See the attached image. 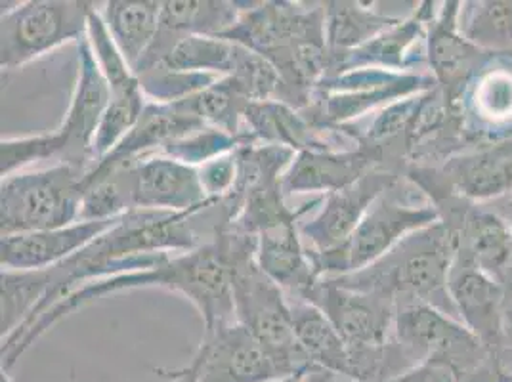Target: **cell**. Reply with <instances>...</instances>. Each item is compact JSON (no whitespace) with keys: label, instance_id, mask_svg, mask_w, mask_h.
<instances>
[{"label":"cell","instance_id":"cell-1","mask_svg":"<svg viewBox=\"0 0 512 382\" xmlns=\"http://www.w3.org/2000/svg\"><path fill=\"white\" fill-rule=\"evenodd\" d=\"M165 289L180 293L197 308L203 319V333L214 331L222 325L234 323V295H232V268L228 258V230L216 235V239L188 253L165 256L161 262L146 270L106 277L88 283L79 291L50 308L37 319L20 339L2 346V369L10 371L23 354L79 308L115 293L136 289Z\"/></svg>","mask_w":512,"mask_h":382},{"label":"cell","instance_id":"cell-2","mask_svg":"<svg viewBox=\"0 0 512 382\" xmlns=\"http://www.w3.org/2000/svg\"><path fill=\"white\" fill-rule=\"evenodd\" d=\"M222 39L253 50L274 65L287 88L285 104L304 111L329 75L323 2H245Z\"/></svg>","mask_w":512,"mask_h":382},{"label":"cell","instance_id":"cell-3","mask_svg":"<svg viewBox=\"0 0 512 382\" xmlns=\"http://www.w3.org/2000/svg\"><path fill=\"white\" fill-rule=\"evenodd\" d=\"M77 48L79 71L71 104L62 125L52 132L2 138V176L22 172L43 161H54V165H71L83 172L94 167V138L109 104V88L94 58L88 37H83L77 43Z\"/></svg>","mask_w":512,"mask_h":382},{"label":"cell","instance_id":"cell-4","mask_svg":"<svg viewBox=\"0 0 512 382\" xmlns=\"http://www.w3.org/2000/svg\"><path fill=\"white\" fill-rule=\"evenodd\" d=\"M455 253L457 237L438 220L407 235L392 251L360 272L325 279L356 291L384 293L396 300H421L461 321L448 289Z\"/></svg>","mask_w":512,"mask_h":382},{"label":"cell","instance_id":"cell-5","mask_svg":"<svg viewBox=\"0 0 512 382\" xmlns=\"http://www.w3.org/2000/svg\"><path fill=\"white\" fill-rule=\"evenodd\" d=\"M235 321L243 325L289 377H308L312 365L295 337L289 298L256 262V237L228 230Z\"/></svg>","mask_w":512,"mask_h":382},{"label":"cell","instance_id":"cell-6","mask_svg":"<svg viewBox=\"0 0 512 382\" xmlns=\"http://www.w3.org/2000/svg\"><path fill=\"white\" fill-rule=\"evenodd\" d=\"M438 220L434 203L404 176L373 203L344 245L329 253H308L321 279L354 274L383 258L407 235Z\"/></svg>","mask_w":512,"mask_h":382},{"label":"cell","instance_id":"cell-7","mask_svg":"<svg viewBox=\"0 0 512 382\" xmlns=\"http://www.w3.org/2000/svg\"><path fill=\"white\" fill-rule=\"evenodd\" d=\"M85 174L60 163L4 176L0 182V235L46 232L79 222Z\"/></svg>","mask_w":512,"mask_h":382},{"label":"cell","instance_id":"cell-8","mask_svg":"<svg viewBox=\"0 0 512 382\" xmlns=\"http://www.w3.org/2000/svg\"><path fill=\"white\" fill-rule=\"evenodd\" d=\"M0 67L18 71L67 43L86 37L90 14L100 2L29 0L2 2Z\"/></svg>","mask_w":512,"mask_h":382},{"label":"cell","instance_id":"cell-9","mask_svg":"<svg viewBox=\"0 0 512 382\" xmlns=\"http://www.w3.org/2000/svg\"><path fill=\"white\" fill-rule=\"evenodd\" d=\"M436 86L428 73H396L384 69H354L325 79L302 113L318 127L358 125L383 107Z\"/></svg>","mask_w":512,"mask_h":382},{"label":"cell","instance_id":"cell-10","mask_svg":"<svg viewBox=\"0 0 512 382\" xmlns=\"http://www.w3.org/2000/svg\"><path fill=\"white\" fill-rule=\"evenodd\" d=\"M404 176L430 201L455 195L488 205L512 193V136L472 146L438 167H409Z\"/></svg>","mask_w":512,"mask_h":382},{"label":"cell","instance_id":"cell-11","mask_svg":"<svg viewBox=\"0 0 512 382\" xmlns=\"http://www.w3.org/2000/svg\"><path fill=\"white\" fill-rule=\"evenodd\" d=\"M318 306L339 331L350 354H363L386 346L394 337L396 298L377 291H356L320 279L304 298Z\"/></svg>","mask_w":512,"mask_h":382},{"label":"cell","instance_id":"cell-12","mask_svg":"<svg viewBox=\"0 0 512 382\" xmlns=\"http://www.w3.org/2000/svg\"><path fill=\"white\" fill-rule=\"evenodd\" d=\"M440 220L457 237V251L499 283L512 272V230L488 205H476L455 195L432 201Z\"/></svg>","mask_w":512,"mask_h":382},{"label":"cell","instance_id":"cell-13","mask_svg":"<svg viewBox=\"0 0 512 382\" xmlns=\"http://www.w3.org/2000/svg\"><path fill=\"white\" fill-rule=\"evenodd\" d=\"M404 176L394 170L375 169L344 190L323 195L310 220H300L299 230L310 253L339 249L360 226L373 203Z\"/></svg>","mask_w":512,"mask_h":382},{"label":"cell","instance_id":"cell-14","mask_svg":"<svg viewBox=\"0 0 512 382\" xmlns=\"http://www.w3.org/2000/svg\"><path fill=\"white\" fill-rule=\"evenodd\" d=\"M195 356L199 358V382L289 379L276 358L237 321L203 333Z\"/></svg>","mask_w":512,"mask_h":382},{"label":"cell","instance_id":"cell-15","mask_svg":"<svg viewBox=\"0 0 512 382\" xmlns=\"http://www.w3.org/2000/svg\"><path fill=\"white\" fill-rule=\"evenodd\" d=\"M453 109L474 146L512 136V56H490Z\"/></svg>","mask_w":512,"mask_h":382},{"label":"cell","instance_id":"cell-16","mask_svg":"<svg viewBox=\"0 0 512 382\" xmlns=\"http://www.w3.org/2000/svg\"><path fill=\"white\" fill-rule=\"evenodd\" d=\"M245 144L300 151H344L360 144L346 128L318 127L302 111L281 102H251L243 117Z\"/></svg>","mask_w":512,"mask_h":382},{"label":"cell","instance_id":"cell-17","mask_svg":"<svg viewBox=\"0 0 512 382\" xmlns=\"http://www.w3.org/2000/svg\"><path fill=\"white\" fill-rule=\"evenodd\" d=\"M245 2L237 0H165L155 41L134 75H142L161 64L178 43L192 35L222 37L239 20Z\"/></svg>","mask_w":512,"mask_h":382},{"label":"cell","instance_id":"cell-18","mask_svg":"<svg viewBox=\"0 0 512 382\" xmlns=\"http://www.w3.org/2000/svg\"><path fill=\"white\" fill-rule=\"evenodd\" d=\"M461 2H438L427 25L428 71L451 106L491 54L478 50L459 33Z\"/></svg>","mask_w":512,"mask_h":382},{"label":"cell","instance_id":"cell-19","mask_svg":"<svg viewBox=\"0 0 512 382\" xmlns=\"http://www.w3.org/2000/svg\"><path fill=\"white\" fill-rule=\"evenodd\" d=\"M449 297L461 323L493 352H501L503 287L482 272L469 256L455 253L448 279Z\"/></svg>","mask_w":512,"mask_h":382},{"label":"cell","instance_id":"cell-20","mask_svg":"<svg viewBox=\"0 0 512 382\" xmlns=\"http://www.w3.org/2000/svg\"><path fill=\"white\" fill-rule=\"evenodd\" d=\"M119 218L94 220V222H75L71 226L33 232V234L6 235L0 241V264L2 270H46L58 266L67 258L83 251L96 237L106 234Z\"/></svg>","mask_w":512,"mask_h":382},{"label":"cell","instance_id":"cell-21","mask_svg":"<svg viewBox=\"0 0 512 382\" xmlns=\"http://www.w3.org/2000/svg\"><path fill=\"white\" fill-rule=\"evenodd\" d=\"M207 195L195 167L165 155H150L134 167L136 211L186 213L205 205Z\"/></svg>","mask_w":512,"mask_h":382},{"label":"cell","instance_id":"cell-22","mask_svg":"<svg viewBox=\"0 0 512 382\" xmlns=\"http://www.w3.org/2000/svg\"><path fill=\"white\" fill-rule=\"evenodd\" d=\"M381 169L373 149L358 146L344 151H300L283 174L285 197L300 193H333Z\"/></svg>","mask_w":512,"mask_h":382},{"label":"cell","instance_id":"cell-23","mask_svg":"<svg viewBox=\"0 0 512 382\" xmlns=\"http://www.w3.org/2000/svg\"><path fill=\"white\" fill-rule=\"evenodd\" d=\"M394 340L404 350L407 360L417 367L428 356L444 350L467 346L480 340L448 314L421 300H396Z\"/></svg>","mask_w":512,"mask_h":382},{"label":"cell","instance_id":"cell-24","mask_svg":"<svg viewBox=\"0 0 512 382\" xmlns=\"http://www.w3.org/2000/svg\"><path fill=\"white\" fill-rule=\"evenodd\" d=\"M300 222L279 224L256 237V262L287 298H304L320 283V274L302 241Z\"/></svg>","mask_w":512,"mask_h":382},{"label":"cell","instance_id":"cell-25","mask_svg":"<svg viewBox=\"0 0 512 382\" xmlns=\"http://www.w3.org/2000/svg\"><path fill=\"white\" fill-rule=\"evenodd\" d=\"M203 127L207 125L197 117L188 98L172 104H157L148 100L144 113L128 132L127 138L102 161L123 163L161 155V151L171 142Z\"/></svg>","mask_w":512,"mask_h":382},{"label":"cell","instance_id":"cell-26","mask_svg":"<svg viewBox=\"0 0 512 382\" xmlns=\"http://www.w3.org/2000/svg\"><path fill=\"white\" fill-rule=\"evenodd\" d=\"M295 337L304 356L312 365V377H337L341 381L352 382V356L350 348L342 340L335 325L321 312L318 306L289 298Z\"/></svg>","mask_w":512,"mask_h":382},{"label":"cell","instance_id":"cell-27","mask_svg":"<svg viewBox=\"0 0 512 382\" xmlns=\"http://www.w3.org/2000/svg\"><path fill=\"white\" fill-rule=\"evenodd\" d=\"M375 2H323L325 10V41L329 50V77L333 65L348 52L371 41L384 29L400 22L402 16L386 14ZM406 18V16H404ZM327 77V79H329Z\"/></svg>","mask_w":512,"mask_h":382},{"label":"cell","instance_id":"cell-28","mask_svg":"<svg viewBox=\"0 0 512 382\" xmlns=\"http://www.w3.org/2000/svg\"><path fill=\"white\" fill-rule=\"evenodd\" d=\"M388 382H503L499 354L482 340L428 356Z\"/></svg>","mask_w":512,"mask_h":382},{"label":"cell","instance_id":"cell-29","mask_svg":"<svg viewBox=\"0 0 512 382\" xmlns=\"http://www.w3.org/2000/svg\"><path fill=\"white\" fill-rule=\"evenodd\" d=\"M102 18L111 39L125 56L132 71L144 60L155 41L161 2L159 0H109L104 2Z\"/></svg>","mask_w":512,"mask_h":382},{"label":"cell","instance_id":"cell-30","mask_svg":"<svg viewBox=\"0 0 512 382\" xmlns=\"http://www.w3.org/2000/svg\"><path fill=\"white\" fill-rule=\"evenodd\" d=\"M459 33L491 56H512V0L461 2Z\"/></svg>","mask_w":512,"mask_h":382},{"label":"cell","instance_id":"cell-31","mask_svg":"<svg viewBox=\"0 0 512 382\" xmlns=\"http://www.w3.org/2000/svg\"><path fill=\"white\" fill-rule=\"evenodd\" d=\"M193 111L207 127L220 128L237 136L243 146V117L251 104L247 94L239 88L232 77H222L205 90L188 98Z\"/></svg>","mask_w":512,"mask_h":382},{"label":"cell","instance_id":"cell-32","mask_svg":"<svg viewBox=\"0 0 512 382\" xmlns=\"http://www.w3.org/2000/svg\"><path fill=\"white\" fill-rule=\"evenodd\" d=\"M235 43L222 37L192 35L176 44L171 54L161 62L182 73H205L214 77H228L232 73L235 58Z\"/></svg>","mask_w":512,"mask_h":382},{"label":"cell","instance_id":"cell-33","mask_svg":"<svg viewBox=\"0 0 512 382\" xmlns=\"http://www.w3.org/2000/svg\"><path fill=\"white\" fill-rule=\"evenodd\" d=\"M232 77L251 102H281L285 104L287 88L278 69L266 58L235 44Z\"/></svg>","mask_w":512,"mask_h":382},{"label":"cell","instance_id":"cell-34","mask_svg":"<svg viewBox=\"0 0 512 382\" xmlns=\"http://www.w3.org/2000/svg\"><path fill=\"white\" fill-rule=\"evenodd\" d=\"M241 146H243V142L234 134L224 132L220 128L203 127L195 130L192 134H186V136L174 140L161 151V155L199 169L205 163L218 159L226 153H232Z\"/></svg>","mask_w":512,"mask_h":382},{"label":"cell","instance_id":"cell-35","mask_svg":"<svg viewBox=\"0 0 512 382\" xmlns=\"http://www.w3.org/2000/svg\"><path fill=\"white\" fill-rule=\"evenodd\" d=\"M222 77L205 75V73H182L163 65H155L150 71L138 75L140 86L150 102L172 104L186 100L193 94L205 90Z\"/></svg>","mask_w":512,"mask_h":382},{"label":"cell","instance_id":"cell-36","mask_svg":"<svg viewBox=\"0 0 512 382\" xmlns=\"http://www.w3.org/2000/svg\"><path fill=\"white\" fill-rule=\"evenodd\" d=\"M199 180L207 199L211 201H220L230 197L235 190L237 178H239V165H237V155L235 151L226 153L218 159H213L205 163L203 167L197 169Z\"/></svg>","mask_w":512,"mask_h":382},{"label":"cell","instance_id":"cell-37","mask_svg":"<svg viewBox=\"0 0 512 382\" xmlns=\"http://www.w3.org/2000/svg\"><path fill=\"white\" fill-rule=\"evenodd\" d=\"M501 352H512V272L501 281Z\"/></svg>","mask_w":512,"mask_h":382},{"label":"cell","instance_id":"cell-38","mask_svg":"<svg viewBox=\"0 0 512 382\" xmlns=\"http://www.w3.org/2000/svg\"><path fill=\"white\" fill-rule=\"evenodd\" d=\"M169 382H199V358L193 356L186 367L169 371Z\"/></svg>","mask_w":512,"mask_h":382},{"label":"cell","instance_id":"cell-39","mask_svg":"<svg viewBox=\"0 0 512 382\" xmlns=\"http://www.w3.org/2000/svg\"><path fill=\"white\" fill-rule=\"evenodd\" d=\"M488 207H491L495 213L501 214L509 222L512 230V193H509L507 197H501V199L493 201V203H488Z\"/></svg>","mask_w":512,"mask_h":382},{"label":"cell","instance_id":"cell-40","mask_svg":"<svg viewBox=\"0 0 512 382\" xmlns=\"http://www.w3.org/2000/svg\"><path fill=\"white\" fill-rule=\"evenodd\" d=\"M499 365L503 382H512V352H499Z\"/></svg>","mask_w":512,"mask_h":382},{"label":"cell","instance_id":"cell-41","mask_svg":"<svg viewBox=\"0 0 512 382\" xmlns=\"http://www.w3.org/2000/svg\"><path fill=\"white\" fill-rule=\"evenodd\" d=\"M279 382H304L302 381V377H289V379H283V381Z\"/></svg>","mask_w":512,"mask_h":382}]
</instances>
